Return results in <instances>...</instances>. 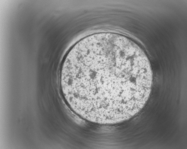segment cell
<instances>
[{
	"instance_id": "obj_1",
	"label": "cell",
	"mask_w": 187,
	"mask_h": 149,
	"mask_svg": "<svg viewBox=\"0 0 187 149\" xmlns=\"http://www.w3.org/2000/svg\"><path fill=\"white\" fill-rule=\"evenodd\" d=\"M153 75L148 58L136 44L113 33L93 34L68 52L59 74L61 89L71 109L89 121L116 124L144 107Z\"/></svg>"
}]
</instances>
